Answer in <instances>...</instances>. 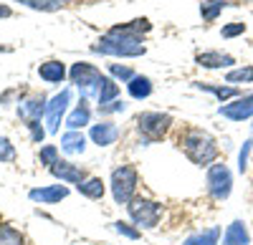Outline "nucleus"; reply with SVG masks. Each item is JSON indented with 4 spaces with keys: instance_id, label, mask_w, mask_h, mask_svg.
Masks as SVG:
<instances>
[{
    "instance_id": "nucleus-21",
    "label": "nucleus",
    "mask_w": 253,
    "mask_h": 245,
    "mask_svg": "<svg viewBox=\"0 0 253 245\" xmlns=\"http://www.w3.org/2000/svg\"><path fill=\"white\" fill-rule=\"evenodd\" d=\"M129 94L134 99H147L152 94V84H150V78H144V76H134L129 81Z\"/></svg>"
},
{
    "instance_id": "nucleus-33",
    "label": "nucleus",
    "mask_w": 253,
    "mask_h": 245,
    "mask_svg": "<svg viewBox=\"0 0 253 245\" xmlns=\"http://www.w3.org/2000/svg\"><path fill=\"white\" fill-rule=\"evenodd\" d=\"M251 144H253V141H246V144H243V149H241V157H238V165H241V172L246 170V162H248V152H251Z\"/></svg>"
},
{
    "instance_id": "nucleus-17",
    "label": "nucleus",
    "mask_w": 253,
    "mask_h": 245,
    "mask_svg": "<svg viewBox=\"0 0 253 245\" xmlns=\"http://www.w3.org/2000/svg\"><path fill=\"white\" fill-rule=\"evenodd\" d=\"M84 147H86V139H84V134H79V132H69V134L61 137V149L63 152L79 154V152H84Z\"/></svg>"
},
{
    "instance_id": "nucleus-38",
    "label": "nucleus",
    "mask_w": 253,
    "mask_h": 245,
    "mask_svg": "<svg viewBox=\"0 0 253 245\" xmlns=\"http://www.w3.org/2000/svg\"><path fill=\"white\" fill-rule=\"evenodd\" d=\"M251 129H253V127H251Z\"/></svg>"
},
{
    "instance_id": "nucleus-18",
    "label": "nucleus",
    "mask_w": 253,
    "mask_h": 245,
    "mask_svg": "<svg viewBox=\"0 0 253 245\" xmlns=\"http://www.w3.org/2000/svg\"><path fill=\"white\" fill-rule=\"evenodd\" d=\"M79 192L84 197H91V200H101L104 197V182L99 177H91V179H84L81 185H76Z\"/></svg>"
},
{
    "instance_id": "nucleus-1",
    "label": "nucleus",
    "mask_w": 253,
    "mask_h": 245,
    "mask_svg": "<svg viewBox=\"0 0 253 245\" xmlns=\"http://www.w3.org/2000/svg\"><path fill=\"white\" fill-rule=\"evenodd\" d=\"M142 31H150V23L144 18L134 20L129 26H117L94 46V51L109 56H142L144 53V43L139 38Z\"/></svg>"
},
{
    "instance_id": "nucleus-31",
    "label": "nucleus",
    "mask_w": 253,
    "mask_h": 245,
    "mask_svg": "<svg viewBox=\"0 0 253 245\" xmlns=\"http://www.w3.org/2000/svg\"><path fill=\"white\" fill-rule=\"evenodd\" d=\"M20 3H26V5H31V8H36V10H56L48 0H20Z\"/></svg>"
},
{
    "instance_id": "nucleus-23",
    "label": "nucleus",
    "mask_w": 253,
    "mask_h": 245,
    "mask_svg": "<svg viewBox=\"0 0 253 245\" xmlns=\"http://www.w3.org/2000/svg\"><path fill=\"white\" fill-rule=\"evenodd\" d=\"M225 81H228V84H248V81H253V66H246V69H233V71H228Z\"/></svg>"
},
{
    "instance_id": "nucleus-34",
    "label": "nucleus",
    "mask_w": 253,
    "mask_h": 245,
    "mask_svg": "<svg viewBox=\"0 0 253 245\" xmlns=\"http://www.w3.org/2000/svg\"><path fill=\"white\" fill-rule=\"evenodd\" d=\"M101 111H122L124 109V104H119V101H112V104H104V106H99Z\"/></svg>"
},
{
    "instance_id": "nucleus-6",
    "label": "nucleus",
    "mask_w": 253,
    "mask_h": 245,
    "mask_svg": "<svg viewBox=\"0 0 253 245\" xmlns=\"http://www.w3.org/2000/svg\"><path fill=\"white\" fill-rule=\"evenodd\" d=\"M230 187H233V177L225 165H213L208 170V190L215 200H225L230 195Z\"/></svg>"
},
{
    "instance_id": "nucleus-26",
    "label": "nucleus",
    "mask_w": 253,
    "mask_h": 245,
    "mask_svg": "<svg viewBox=\"0 0 253 245\" xmlns=\"http://www.w3.org/2000/svg\"><path fill=\"white\" fill-rule=\"evenodd\" d=\"M198 89H203V91H213L220 101H225V99H230V96H236V89H230V86H210V84H198Z\"/></svg>"
},
{
    "instance_id": "nucleus-11",
    "label": "nucleus",
    "mask_w": 253,
    "mask_h": 245,
    "mask_svg": "<svg viewBox=\"0 0 253 245\" xmlns=\"http://www.w3.org/2000/svg\"><path fill=\"white\" fill-rule=\"evenodd\" d=\"M51 172L58 177V179H63V182H71V185H81L84 182V170H79L76 165H71V162H56V165L51 167Z\"/></svg>"
},
{
    "instance_id": "nucleus-12",
    "label": "nucleus",
    "mask_w": 253,
    "mask_h": 245,
    "mask_svg": "<svg viewBox=\"0 0 253 245\" xmlns=\"http://www.w3.org/2000/svg\"><path fill=\"white\" fill-rule=\"evenodd\" d=\"M43 104H46V99H43V96H31L28 101H23V104L18 106V114L23 116L28 124H33V121H38L41 114H43V109H46Z\"/></svg>"
},
{
    "instance_id": "nucleus-36",
    "label": "nucleus",
    "mask_w": 253,
    "mask_h": 245,
    "mask_svg": "<svg viewBox=\"0 0 253 245\" xmlns=\"http://www.w3.org/2000/svg\"><path fill=\"white\" fill-rule=\"evenodd\" d=\"M10 15V8H5V5H0V18H8Z\"/></svg>"
},
{
    "instance_id": "nucleus-19",
    "label": "nucleus",
    "mask_w": 253,
    "mask_h": 245,
    "mask_svg": "<svg viewBox=\"0 0 253 245\" xmlns=\"http://www.w3.org/2000/svg\"><path fill=\"white\" fill-rule=\"evenodd\" d=\"M220 228H208L205 233H195L185 240V245H218Z\"/></svg>"
},
{
    "instance_id": "nucleus-20",
    "label": "nucleus",
    "mask_w": 253,
    "mask_h": 245,
    "mask_svg": "<svg viewBox=\"0 0 253 245\" xmlns=\"http://www.w3.org/2000/svg\"><path fill=\"white\" fill-rule=\"evenodd\" d=\"M117 94H119V86L114 84L112 78H104L101 76V81H99V106H104V104H109L112 99H117Z\"/></svg>"
},
{
    "instance_id": "nucleus-2",
    "label": "nucleus",
    "mask_w": 253,
    "mask_h": 245,
    "mask_svg": "<svg viewBox=\"0 0 253 245\" xmlns=\"http://www.w3.org/2000/svg\"><path fill=\"white\" fill-rule=\"evenodd\" d=\"M180 144L185 149V154L195 162V165H210L215 157H218V147L210 134L200 132V129H190L180 137Z\"/></svg>"
},
{
    "instance_id": "nucleus-32",
    "label": "nucleus",
    "mask_w": 253,
    "mask_h": 245,
    "mask_svg": "<svg viewBox=\"0 0 253 245\" xmlns=\"http://www.w3.org/2000/svg\"><path fill=\"white\" fill-rule=\"evenodd\" d=\"M112 73H114V76H119V78H129V81L134 78L129 69H126V66H119V64H112Z\"/></svg>"
},
{
    "instance_id": "nucleus-5",
    "label": "nucleus",
    "mask_w": 253,
    "mask_h": 245,
    "mask_svg": "<svg viewBox=\"0 0 253 245\" xmlns=\"http://www.w3.org/2000/svg\"><path fill=\"white\" fill-rule=\"evenodd\" d=\"M137 124H139V132L147 139H162L165 132L170 129L172 119L167 116V114H160V111H147V114H142L137 119Z\"/></svg>"
},
{
    "instance_id": "nucleus-13",
    "label": "nucleus",
    "mask_w": 253,
    "mask_h": 245,
    "mask_svg": "<svg viewBox=\"0 0 253 245\" xmlns=\"http://www.w3.org/2000/svg\"><path fill=\"white\" fill-rule=\"evenodd\" d=\"M195 61H198L200 66H205V69H225V66H230V64H236L233 56L220 53V51H205V53H200Z\"/></svg>"
},
{
    "instance_id": "nucleus-30",
    "label": "nucleus",
    "mask_w": 253,
    "mask_h": 245,
    "mask_svg": "<svg viewBox=\"0 0 253 245\" xmlns=\"http://www.w3.org/2000/svg\"><path fill=\"white\" fill-rule=\"evenodd\" d=\"M117 233H122V235H126V238H132V240H137L139 238V230H134V228H129L126 222H117Z\"/></svg>"
},
{
    "instance_id": "nucleus-8",
    "label": "nucleus",
    "mask_w": 253,
    "mask_h": 245,
    "mask_svg": "<svg viewBox=\"0 0 253 245\" xmlns=\"http://www.w3.org/2000/svg\"><path fill=\"white\" fill-rule=\"evenodd\" d=\"M69 99H71V91H69V89H63L61 94H56V96L51 99V104L46 106V116H48V132H51V134H53V132H58L61 116H63V111H66V106H69Z\"/></svg>"
},
{
    "instance_id": "nucleus-24",
    "label": "nucleus",
    "mask_w": 253,
    "mask_h": 245,
    "mask_svg": "<svg viewBox=\"0 0 253 245\" xmlns=\"http://www.w3.org/2000/svg\"><path fill=\"white\" fill-rule=\"evenodd\" d=\"M0 245H23V235L10 225H0Z\"/></svg>"
},
{
    "instance_id": "nucleus-9",
    "label": "nucleus",
    "mask_w": 253,
    "mask_h": 245,
    "mask_svg": "<svg viewBox=\"0 0 253 245\" xmlns=\"http://www.w3.org/2000/svg\"><path fill=\"white\" fill-rule=\"evenodd\" d=\"M71 81H74L79 89L91 91V86L101 81V73H99V69H94L91 64H74V69H71Z\"/></svg>"
},
{
    "instance_id": "nucleus-22",
    "label": "nucleus",
    "mask_w": 253,
    "mask_h": 245,
    "mask_svg": "<svg viewBox=\"0 0 253 245\" xmlns=\"http://www.w3.org/2000/svg\"><path fill=\"white\" fill-rule=\"evenodd\" d=\"M89 116H91V114H89L86 104H84V101H81V106L71 111V116H69V121H66V124H69L71 129H81L84 124H89Z\"/></svg>"
},
{
    "instance_id": "nucleus-29",
    "label": "nucleus",
    "mask_w": 253,
    "mask_h": 245,
    "mask_svg": "<svg viewBox=\"0 0 253 245\" xmlns=\"http://www.w3.org/2000/svg\"><path fill=\"white\" fill-rule=\"evenodd\" d=\"M243 31H246V23H230V26L223 28V38H236V35H241Z\"/></svg>"
},
{
    "instance_id": "nucleus-10",
    "label": "nucleus",
    "mask_w": 253,
    "mask_h": 245,
    "mask_svg": "<svg viewBox=\"0 0 253 245\" xmlns=\"http://www.w3.org/2000/svg\"><path fill=\"white\" fill-rule=\"evenodd\" d=\"M69 195V190L63 185H51V187H38V190H31L28 197L33 202H46V205H51V202H58Z\"/></svg>"
},
{
    "instance_id": "nucleus-14",
    "label": "nucleus",
    "mask_w": 253,
    "mask_h": 245,
    "mask_svg": "<svg viewBox=\"0 0 253 245\" xmlns=\"http://www.w3.org/2000/svg\"><path fill=\"white\" fill-rule=\"evenodd\" d=\"M117 137H119V129H117L114 124H96V127L91 129V139H94V144H99V147L114 144Z\"/></svg>"
},
{
    "instance_id": "nucleus-27",
    "label": "nucleus",
    "mask_w": 253,
    "mask_h": 245,
    "mask_svg": "<svg viewBox=\"0 0 253 245\" xmlns=\"http://www.w3.org/2000/svg\"><path fill=\"white\" fill-rule=\"evenodd\" d=\"M13 159H15L13 144H10L5 137H0V162H13Z\"/></svg>"
},
{
    "instance_id": "nucleus-16",
    "label": "nucleus",
    "mask_w": 253,
    "mask_h": 245,
    "mask_svg": "<svg viewBox=\"0 0 253 245\" xmlns=\"http://www.w3.org/2000/svg\"><path fill=\"white\" fill-rule=\"evenodd\" d=\"M38 73H41V78H43V81L58 84V81H63V76H66V69H63L61 61H46V64H41Z\"/></svg>"
},
{
    "instance_id": "nucleus-3",
    "label": "nucleus",
    "mask_w": 253,
    "mask_h": 245,
    "mask_svg": "<svg viewBox=\"0 0 253 245\" xmlns=\"http://www.w3.org/2000/svg\"><path fill=\"white\" fill-rule=\"evenodd\" d=\"M134 190H137V172H134V167H129V165L117 167L112 172V192H114V200L122 202V205H126V202H132Z\"/></svg>"
},
{
    "instance_id": "nucleus-15",
    "label": "nucleus",
    "mask_w": 253,
    "mask_h": 245,
    "mask_svg": "<svg viewBox=\"0 0 253 245\" xmlns=\"http://www.w3.org/2000/svg\"><path fill=\"white\" fill-rule=\"evenodd\" d=\"M248 230H246V225L241 220H236V222H230L228 225V230H225V235H223V245H248Z\"/></svg>"
},
{
    "instance_id": "nucleus-35",
    "label": "nucleus",
    "mask_w": 253,
    "mask_h": 245,
    "mask_svg": "<svg viewBox=\"0 0 253 245\" xmlns=\"http://www.w3.org/2000/svg\"><path fill=\"white\" fill-rule=\"evenodd\" d=\"M28 127H31V132H33V139H36V141L43 139V129L38 127V121H33V124H28Z\"/></svg>"
},
{
    "instance_id": "nucleus-37",
    "label": "nucleus",
    "mask_w": 253,
    "mask_h": 245,
    "mask_svg": "<svg viewBox=\"0 0 253 245\" xmlns=\"http://www.w3.org/2000/svg\"><path fill=\"white\" fill-rule=\"evenodd\" d=\"M48 3H51L53 8H58V5H63V3H69V0H48Z\"/></svg>"
},
{
    "instance_id": "nucleus-25",
    "label": "nucleus",
    "mask_w": 253,
    "mask_h": 245,
    "mask_svg": "<svg viewBox=\"0 0 253 245\" xmlns=\"http://www.w3.org/2000/svg\"><path fill=\"white\" fill-rule=\"evenodd\" d=\"M223 0H205V3L200 5V13H203V20H215L223 10Z\"/></svg>"
},
{
    "instance_id": "nucleus-28",
    "label": "nucleus",
    "mask_w": 253,
    "mask_h": 245,
    "mask_svg": "<svg viewBox=\"0 0 253 245\" xmlns=\"http://www.w3.org/2000/svg\"><path fill=\"white\" fill-rule=\"evenodd\" d=\"M58 157V149L56 147H43V149H41V162H43V165H48V167H53L56 165V159Z\"/></svg>"
},
{
    "instance_id": "nucleus-7",
    "label": "nucleus",
    "mask_w": 253,
    "mask_h": 245,
    "mask_svg": "<svg viewBox=\"0 0 253 245\" xmlns=\"http://www.w3.org/2000/svg\"><path fill=\"white\" fill-rule=\"evenodd\" d=\"M218 111H220V116L233 119V121H243V119L253 116V94H246V96L236 99L233 104H223Z\"/></svg>"
},
{
    "instance_id": "nucleus-4",
    "label": "nucleus",
    "mask_w": 253,
    "mask_h": 245,
    "mask_svg": "<svg viewBox=\"0 0 253 245\" xmlns=\"http://www.w3.org/2000/svg\"><path fill=\"white\" fill-rule=\"evenodd\" d=\"M126 210H129V217L137 222L139 228H155L160 222V205L152 200H132L129 205H126Z\"/></svg>"
}]
</instances>
